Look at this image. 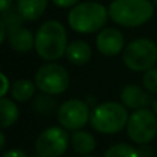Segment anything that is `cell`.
Wrapping results in <instances>:
<instances>
[{
    "instance_id": "1",
    "label": "cell",
    "mask_w": 157,
    "mask_h": 157,
    "mask_svg": "<svg viewBox=\"0 0 157 157\" xmlns=\"http://www.w3.org/2000/svg\"><path fill=\"white\" fill-rule=\"evenodd\" d=\"M68 32L58 19H48L37 28L35 33V51L46 62L61 59L68 47Z\"/></svg>"
},
{
    "instance_id": "2",
    "label": "cell",
    "mask_w": 157,
    "mask_h": 157,
    "mask_svg": "<svg viewBox=\"0 0 157 157\" xmlns=\"http://www.w3.org/2000/svg\"><path fill=\"white\" fill-rule=\"evenodd\" d=\"M109 11L99 2H80L68 13V24L72 30L80 35L97 33L105 28Z\"/></svg>"
},
{
    "instance_id": "3",
    "label": "cell",
    "mask_w": 157,
    "mask_h": 157,
    "mask_svg": "<svg viewBox=\"0 0 157 157\" xmlns=\"http://www.w3.org/2000/svg\"><path fill=\"white\" fill-rule=\"evenodd\" d=\"M109 18L124 28H138L152 19L155 6L150 0H112Z\"/></svg>"
},
{
    "instance_id": "4",
    "label": "cell",
    "mask_w": 157,
    "mask_h": 157,
    "mask_svg": "<svg viewBox=\"0 0 157 157\" xmlns=\"http://www.w3.org/2000/svg\"><path fill=\"white\" fill-rule=\"evenodd\" d=\"M128 117L127 108L121 102L108 101L91 109L90 124L102 135H114L127 127Z\"/></svg>"
},
{
    "instance_id": "5",
    "label": "cell",
    "mask_w": 157,
    "mask_h": 157,
    "mask_svg": "<svg viewBox=\"0 0 157 157\" xmlns=\"http://www.w3.org/2000/svg\"><path fill=\"white\" fill-rule=\"evenodd\" d=\"M121 55L123 63L130 71L145 73L157 63V44L146 37L135 39L125 44Z\"/></svg>"
},
{
    "instance_id": "6",
    "label": "cell",
    "mask_w": 157,
    "mask_h": 157,
    "mask_svg": "<svg viewBox=\"0 0 157 157\" xmlns=\"http://www.w3.org/2000/svg\"><path fill=\"white\" fill-rule=\"evenodd\" d=\"M35 84L43 94L61 95L69 88L71 75L62 65L57 62H46L36 71Z\"/></svg>"
},
{
    "instance_id": "7",
    "label": "cell",
    "mask_w": 157,
    "mask_h": 157,
    "mask_svg": "<svg viewBox=\"0 0 157 157\" xmlns=\"http://www.w3.org/2000/svg\"><path fill=\"white\" fill-rule=\"evenodd\" d=\"M125 130L134 144H150L157 135V116L147 108L134 110L128 117Z\"/></svg>"
},
{
    "instance_id": "8",
    "label": "cell",
    "mask_w": 157,
    "mask_h": 157,
    "mask_svg": "<svg viewBox=\"0 0 157 157\" xmlns=\"http://www.w3.org/2000/svg\"><path fill=\"white\" fill-rule=\"evenodd\" d=\"M71 146V135L63 127L52 125L43 130L35 142V150L44 157H61Z\"/></svg>"
},
{
    "instance_id": "9",
    "label": "cell",
    "mask_w": 157,
    "mask_h": 157,
    "mask_svg": "<svg viewBox=\"0 0 157 157\" xmlns=\"http://www.w3.org/2000/svg\"><path fill=\"white\" fill-rule=\"evenodd\" d=\"M91 108L80 98H72L59 105L57 112V120L61 127L68 131L83 130L87 123H90Z\"/></svg>"
},
{
    "instance_id": "10",
    "label": "cell",
    "mask_w": 157,
    "mask_h": 157,
    "mask_svg": "<svg viewBox=\"0 0 157 157\" xmlns=\"http://www.w3.org/2000/svg\"><path fill=\"white\" fill-rule=\"evenodd\" d=\"M97 50L105 57H116L125 47V39L121 30L113 26H105L99 30L95 39Z\"/></svg>"
},
{
    "instance_id": "11",
    "label": "cell",
    "mask_w": 157,
    "mask_h": 157,
    "mask_svg": "<svg viewBox=\"0 0 157 157\" xmlns=\"http://www.w3.org/2000/svg\"><path fill=\"white\" fill-rule=\"evenodd\" d=\"M150 95H152L150 92L136 84H127L120 91V102L127 109H132V110L145 109L150 103H153Z\"/></svg>"
},
{
    "instance_id": "12",
    "label": "cell",
    "mask_w": 157,
    "mask_h": 157,
    "mask_svg": "<svg viewBox=\"0 0 157 157\" xmlns=\"http://www.w3.org/2000/svg\"><path fill=\"white\" fill-rule=\"evenodd\" d=\"M8 46L19 54H26L35 48V33L24 25L8 30Z\"/></svg>"
},
{
    "instance_id": "13",
    "label": "cell",
    "mask_w": 157,
    "mask_h": 157,
    "mask_svg": "<svg viewBox=\"0 0 157 157\" xmlns=\"http://www.w3.org/2000/svg\"><path fill=\"white\" fill-rule=\"evenodd\" d=\"M65 57L72 65L81 66L86 65L92 58V48L87 41L84 40H72L66 47Z\"/></svg>"
},
{
    "instance_id": "14",
    "label": "cell",
    "mask_w": 157,
    "mask_h": 157,
    "mask_svg": "<svg viewBox=\"0 0 157 157\" xmlns=\"http://www.w3.org/2000/svg\"><path fill=\"white\" fill-rule=\"evenodd\" d=\"M71 147L78 156L92 155V152L97 147V139L94 134L87 130H77L72 131L71 134Z\"/></svg>"
},
{
    "instance_id": "15",
    "label": "cell",
    "mask_w": 157,
    "mask_h": 157,
    "mask_svg": "<svg viewBox=\"0 0 157 157\" xmlns=\"http://www.w3.org/2000/svg\"><path fill=\"white\" fill-rule=\"evenodd\" d=\"M50 0H17L15 6L25 21H37L44 15Z\"/></svg>"
},
{
    "instance_id": "16",
    "label": "cell",
    "mask_w": 157,
    "mask_h": 157,
    "mask_svg": "<svg viewBox=\"0 0 157 157\" xmlns=\"http://www.w3.org/2000/svg\"><path fill=\"white\" fill-rule=\"evenodd\" d=\"M36 90L37 87H36L35 81L29 80V78H18L11 84L10 94L17 103H25L35 98Z\"/></svg>"
},
{
    "instance_id": "17",
    "label": "cell",
    "mask_w": 157,
    "mask_h": 157,
    "mask_svg": "<svg viewBox=\"0 0 157 157\" xmlns=\"http://www.w3.org/2000/svg\"><path fill=\"white\" fill-rule=\"evenodd\" d=\"M19 108L14 99L0 98V130L10 128L18 121Z\"/></svg>"
},
{
    "instance_id": "18",
    "label": "cell",
    "mask_w": 157,
    "mask_h": 157,
    "mask_svg": "<svg viewBox=\"0 0 157 157\" xmlns=\"http://www.w3.org/2000/svg\"><path fill=\"white\" fill-rule=\"evenodd\" d=\"M32 108L35 110L36 114L43 117H48L51 114L57 113L59 105H58L57 99H55L54 95H48V94H43L36 95L32 101Z\"/></svg>"
},
{
    "instance_id": "19",
    "label": "cell",
    "mask_w": 157,
    "mask_h": 157,
    "mask_svg": "<svg viewBox=\"0 0 157 157\" xmlns=\"http://www.w3.org/2000/svg\"><path fill=\"white\" fill-rule=\"evenodd\" d=\"M103 157H139L136 147L128 144H116L112 145L103 153Z\"/></svg>"
},
{
    "instance_id": "20",
    "label": "cell",
    "mask_w": 157,
    "mask_h": 157,
    "mask_svg": "<svg viewBox=\"0 0 157 157\" xmlns=\"http://www.w3.org/2000/svg\"><path fill=\"white\" fill-rule=\"evenodd\" d=\"M0 18H2V21L4 22V25L7 26V30L22 26L25 22L24 17L21 15V13H19V10L17 8V6H13V7H10L8 10H6L4 13H2L0 14Z\"/></svg>"
},
{
    "instance_id": "21",
    "label": "cell",
    "mask_w": 157,
    "mask_h": 157,
    "mask_svg": "<svg viewBox=\"0 0 157 157\" xmlns=\"http://www.w3.org/2000/svg\"><path fill=\"white\" fill-rule=\"evenodd\" d=\"M144 88L153 95H157V68H152L146 71L142 77Z\"/></svg>"
},
{
    "instance_id": "22",
    "label": "cell",
    "mask_w": 157,
    "mask_h": 157,
    "mask_svg": "<svg viewBox=\"0 0 157 157\" xmlns=\"http://www.w3.org/2000/svg\"><path fill=\"white\" fill-rule=\"evenodd\" d=\"M10 90H11V83L8 80L7 75L0 72V98H6V95L8 94Z\"/></svg>"
},
{
    "instance_id": "23",
    "label": "cell",
    "mask_w": 157,
    "mask_h": 157,
    "mask_svg": "<svg viewBox=\"0 0 157 157\" xmlns=\"http://www.w3.org/2000/svg\"><path fill=\"white\" fill-rule=\"evenodd\" d=\"M51 2L52 4L59 8H72L76 4H78L81 0H51Z\"/></svg>"
},
{
    "instance_id": "24",
    "label": "cell",
    "mask_w": 157,
    "mask_h": 157,
    "mask_svg": "<svg viewBox=\"0 0 157 157\" xmlns=\"http://www.w3.org/2000/svg\"><path fill=\"white\" fill-rule=\"evenodd\" d=\"M136 150H138L139 157H153V149L149 144L139 145V146L136 147Z\"/></svg>"
},
{
    "instance_id": "25",
    "label": "cell",
    "mask_w": 157,
    "mask_h": 157,
    "mask_svg": "<svg viewBox=\"0 0 157 157\" xmlns=\"http://www.w3.org/2000/svg\"><path fill=\"white\" fill-rule=\"evenodd\" d=\"M0 157H29V155L22 149H10L3 153Z\"/></svg>"
},
{
    "instance_id": "26",
    "label": "cell",
    "mask_w": 157,
    "mask_h": 157,
    "mask_svg": "<svg viewBox=\"0 0 157 157\" xmlns=\"http://www.w3.org/2000/svg\"><path fill=\"white\" fill-rule=\"evenodd\" d=\"M8 35V30H7V26L4 25V22L2 21V18H0V44L3 43V41L6 40V37H7Z\"/></svg>"
},
{
    "instance_id": "27",
    "label": "cell",
    "mask_w": 157,
    "mask_h": 157,
    "mask_svg": "<svg viewBox=\"0 0 157 157\" xmlns=\"http://www.w3.org/2000/svg\"><path fill=\"white\" fill-rule=\"evenodd\" d=\"M14 6V0H0V14Z\"/></svg>"
},
{
    "instance_id": "28",
    "label": "cell",
    "mask_w": 157,
    "mask_h": 157,
    "mask_svg": "<svg viewBox=\"0 0 157 157\" xmlns=\"http://www.w3.org/2000/svg\"><path fill=\"white\" fill-rule=\"evenodd\" d=\"M87 102V105L90 106L91 109H94L95 106L98 105V99H97V97H92V95H88V97H86V99H84Z\"/></svg>"
},
{
    "instance_id": "29",
    "label": "cell",
    "mask_w": 157,
    "mask_h": 157,
    "mask_svg": "<svg viewBox=\"0 0 157 157\" xmlns=\"http://www.w3.org/2000/svg\"><path fill=\"white\" fill-rule=\"evenodd\" d=\"M6 146V135L2 130H0V152L3 150V147Z\"/></svg>"
},
{
    "instance_id": "30",
    "label": "cell",
    "mask_w": 157,
    "mask_h": 157,
    "mask_svg": "<svg viewBox=\"0 0 157 157\" xmlns=\"http://www.w3.org/2000/svg\"><path fill=\"white\" fill-rule=\"evenodd\" d=\"M152 105H153V112H155V114L157 116V97L155 98V99H153V103H152Z\"/></svg>"
},
{
    "instance_id": "31",
    "label": "cell",
    "mask_w": 157,
    "mask_h": 157,
    "mask_svg": "<svg viewBox=\"0 0 157 157\" xmlns=\"http://www.w3.org/2000/svg\"><path fill=\"white\" fill-rule=\"evenodd\" d=\"M78 157H97V156H92V155H87V156H78Z\"/></svg>"
},
{
    "instance_id": "32",
    "label": "cell",
    "mask_w": 157,
    "mask_h": 157,
    "mask_svg": "<svg viewBox=\"0 0 157 157\" xmlns=\"http://www.w3.org/2000/svg\"><path fill=\"white\" fill-rule=\"evenodd\" d=\"M32 157H44V156H40V155H37V153H35Z\"/></svg>"
},
{
    "instance_id": "33",
    "label": "cell",
    "mask_w": 157,
    "mask_h": 157,
    "mask_svg": "<svg viewBox=\"0 0 157 157\" xmlns=\"http://www.w3.org/2000/svg\"><path fill=\"white\" fill-rule=\"evenodd\" d=\"M152 3H153V6H155V7H157V0H153Z\"/></svg>"
}]
</instances>
